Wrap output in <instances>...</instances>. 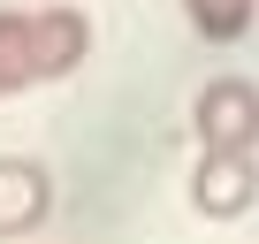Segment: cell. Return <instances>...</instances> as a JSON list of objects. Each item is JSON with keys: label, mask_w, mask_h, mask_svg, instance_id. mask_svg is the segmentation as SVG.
<instances>
[{"label": "cell", "mask_w": 259, "mask_h": 244, "mask_svg": "<svg viewBox=\"0 0 259 244\" xmlns=\"http://www.w3.org/2000/svg\"><path fill=\"white\" fill-rule=\"evenodd\" d=\"M92 54V23L76 8H0V99L69 76Z\"/></svg>", "instance_id": "1"}, {"label": "cell", "mask_w": 259, "mask_h": 244, "mask_svg": "<svg viewBox=\"0 0 259 244\" xmlns=\"http://www.w3.org/2000/svg\"><path fill=\"white\" fill-rule=\"evenodd\" d=\"M206 153H259V84L251 76H213L191 107Z\"/></svg>", "instance_id": "2"}, {"label": "cell", "mask_w": 259, "mask_h": 244, "mask_svg": "<svg viewBox=\"0 0 259 244\" xmlns=\"http://www.w3.org/2000/svg\"><path fill=\"white\" fill-rule=\"evenodd\" d=\"M251 198H259V153H206V160H198L191 206H198L206 221H236Z\"/></svg>", "instance_id": "3"}, {"label": "cell", "mask_w": 259, "mask_h": 244, "mask_svg": "<svg viewBox=\"0 0 259 244\" xmlns=\"http://www.w3.org/2000/svg\"><path fill=\"white\" fill-rule=\"evenodd\" d=\"M46 214H54L46 168L23 160V153H0V236H23V229H38Z\"/></svg>", "instance_id": "4"}, {"label": "cell", "mask_w": 259, "mask_h": 244, "mask_svg": "<svg viewBox=\"0 0 259 244\" xmlns=\"http://www.w3.org/2000/svg\"><path fill=\"white\" fill-rule=\"evenodd\" d=\"M183 8H191L198 38L229 46V38H244V31H251V16H259V0H183Z\"/></svg>", "instance_id": "5"}]
</instances>
